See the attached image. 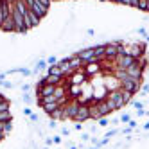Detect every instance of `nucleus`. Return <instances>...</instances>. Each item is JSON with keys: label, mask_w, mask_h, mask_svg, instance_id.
Listing matches in <instances>:
<instances>
[{"label": "nucleus", "mask_w": 149, "mask_h": 149, "mask_svg": "<svg viewBox=\"0 0 149 149\" xmlns=\"http://www.w3.org/2000/svg\"><path fill=\"white\" fill-rule=\"evenodd\" d=\"M22 101H24L25 104H33V97H31L29 93H24V95H22Z\"/></svg>", "instance_id": "cd10ccee"}, {"label": "nucleus", "mask_w": 149, "mask_h": 149, "mask_svg": "<svg viewBox=\"0 0 149 149\" xmlns=\"http://www.w3.org/2000/svg\"><path fill=\"white\" fill-rule=\"evenodd\" d=\"M90 149H99V147H97V146H92V147H90Z\"/></svg>", "instance_id": "3c124183"}, {"label": "nucleus", "mask_w": 149, "mask_h": 149, "mask_svg": "<svg viewBox=\"0 0 149 149\" xmlns=\"http://www.w3.org/2000/svg\"><path fill=\"white\" fill-rule=\"evenodd\" d=\"M130 6H131V7H136V6H138V0H130Z\"/></svg>", "instance_id": "c03bdc74"}, {"label": "nucleus", "mask_w": 149, "mask_h": 149, "mask_svg": "<svg viewBox=\"0 0 149 149\" xmlns=\"http://www.w3.org/2000/svg\"><path fill=\"white\" fill-rule=\"evenodd\" d=\"M97 124H99L101 127H106V126H108V124H110V120H108V119H106V117H101V119L97 120Z\"/></svg>", "instance_id": "b1692460"}, {"label": "nucleus", "mask_w": 149, "mask_h": 149, "mask_svg": "<svg viewBox=\"0 0 149 149\" xmlns=\"http://www.w3.org/2000/svg\"><path fill=\"white\" fill-rule=\"evenodd\" d=\"M119 133H120L119 130H110V131H108V133H106L104 136H108V138H111V136H115V135H119Z\"/></svg>", "instance_id": "7c9ffc66"}, {"label": "nucleus", "mask_w": 149, "mask_h": 149, "mask_svg": "<svg viewBox=\"0 0 149 149\" xmlns=\"http://www.w3.org/2000/svg\"><path fill=\"white\" fill-rule=\"evenodd\" d=\"M138 34H140V36H144V38L147 36V33H146V29H144V27H140V29H138Z\"/></svg>", "instance_id": "ea45409f"}, {"label": "nucleus", "mask_w": 149, "mask_h": 149, "mask_svg": "<svg viewBox=\"0 0 149 149\" xmlns=\"http://www.w3.org/2000/svg\"><path fill=\"white\" fill-rule=\"evenodd\" d=\"M16 74H22V76H33V70H29V68H16Z\"/></svg>", "instance_id": "412c9836"}, {"label": "nucleus", "mask_w": 149, "mask_h": 149, "mask_svg": "<svg viewBox=\"0 0 149 149\" xmlns=\"http://www.w3.org/2000/svg\"><path fill=\"white\" fill-rule=\"evenodd\" d=\"M101 61H97V63H86V65L83 67V70H84V74L90 77V76H93V74H97V72H101Z\"/></svg>", "instance_id": "0eeeda50"}, {"label": "nucleus", "mask_w": 149, "mask_h": 149, "mask_svg": "<svg viewBox=\"0 0 149 149\" xmlns=\"http://www.w3.org/2000/svg\"><path fill=\"white\" fill-rule=\"evenodd\" d=\"M31 11H34L40 18H43V16H47V13H49V7L43 6L41 2H38V0H34V6L31 7Z\"/></svg>", "instance_id": "6e6552de"}, {"label": "nucleus", "mask_w": 149, "mask_h": 149, "mask_svg": "<svg viewBox=\"0 0 149 149\" xmlns=\"http://www.w3.org/2000/svg\"><path fill=\"white\" fill-rule=\"evenodd\" d=\"M93 49H95V58H97L99 61H102V59H104V50H106V43H104V45H95Z\"/></svg>", "instance_id": "4468645a"}, {"label": "nucleus", "mask_w": 149, "mask_h": 149, "mask_svg": "<svg viewBox=\"0 0 149 149\" xmlns=\"http://www.w3.org/2000/svg\"><path fill=\"white\" fill-rule=\"evenodd\" d=\"M79 106H81V102L77 101V99H70L63 108H65V120L67 119H76V115H77V110H79Z\"/></svg>", "instance_id": "f03ea898"}, {"label": "nucleus", "mask_w": 149, "mask_h": 149, "mask_svg": "<svg viewBox=\"0 0 149 149\" xmlns=\"http://www.w3.org/2000/svg\"><path fill=\"white\" fill-rule=\"evenodd\" d=\"M127 126H130L131 130H135V127H136V120H133V119H131L130 122H127Z\"/></svg>", "instance_id": "58836bf2"}, {"label": "nucleus", "mask_w": 149, "mask_h": 149, "mask_svg": "<svg viewBox=\"0 0 149 149\" xmlns=\"http://www.w3.org/2000/svg\"><path fill=\"white\" fill-rule=\"evenodd\" d=\"M52 142H54L56 146L61 144V135H54V136H52Z\"/></svg>", "instance_id": "473e14b6"}, {"label": "nucleus", "mask_w": 149, "mask_h": 149, "mask_svg": "<svg viewBox=\"0 0 149 149\" xmlns=\"http://www.w3.org/2000/svg\"><path fill=\"white\" fill-rule=\"evenodd\" d=\"M38 2H41V4H43V6L50 7V2H52V0H38Z\"/></svg>", "instance_id": "a19ab883"}, {"label": "nucleus", "mask_w": 149, "mask_h": 149, "mask_svg": "<svg viewBox=\"0 0 149 149\" xmlns=\"http://www.w3.org/2000/svg\"><path fill=\"white\" fill-rule=\"evenodd\" d=\"M74 130H76V131H81V130H83V126H81V122H77L76 126H74Z\"/></svg>", "instance_id": "37998d69"}, {"label": "nucleus", "mask_w": 149, "mask_h": 149, "mask_svg": "<svg viewBox=\"0 0 149 149\" xmlns=\"http://www.w3.org/2000/svg\"><path fill=\"white\" fill-rule=\"evenodd\" d=\"M147 102H149V101H147Z\"/></svg>", "instance_id": "5fc2aeb1"}, {"label": "nucleus", "mask_w": 149, "mask_h": 149, "mask_svg": "<svg viewBox=\"0 0 149 149\" xmlns=\"http://www.w3.org/2000/svg\"><path fill=\"white\" fill-rule=\"evenodd\" d=\"M20 88H22V92H24V93H27V92L31 90V84H22Z\"/></svg>", "instance_id": "c9c22d12"}, {"label": "nucleus", "mask_w": 149, "mask_h": 149, "mask_svg": "<svg viewBox=\"0 0 149 149\" xmlns=\"http://www.w3.org/2000/svg\"><path fill=\"white\" fill-rule=\"evenodd\" d=\"M136 9H140V11H147V0H138Z\"/></svg>", "instance_id": "4be33fe9"}, {"label": "nucleus", "mask_w": 149, "mask_h": 149, "mask_svg": "<svg viewBox=\"0 0 149 149\" xmlns=\"http://www.w3.org/2000/svg\"><path fill=\"white\" fill-rule=\"evenodd\" d=\"M142 88V81H138V79H133V77H130L127 76L126 79H122L120 81V90H126V92H131L133 95Z\"/></svg>", "instance_id": "f257e3e1"}, {"label": "nucleus", "mask_w": 149, "mask_h": 149, "mask_svg": "<svg viewBox=\"0 0 149 149\" xmlns=\"http://www.w3.org/2000/svg\"><path fill=\"white\" fill-rule=\"evenodd\" d=\"M4 99H6V97H4V95H2V93H0V102H2Z\"/></svg>", "instance_id": "8fccbe9b"}, {"label": "nucleus", "mask_w": 149, "mask_h": 149, "mask_svg": "<svg viewBox=\"0 0 149 149\" xmlns=\"http://www.w3.org/2000/svg\"><path fill=\"white\" fill-rule=\"evenodd\" d=\"M49 127H52V130H54V127H58V120H56V119H50V120H49Z\"/></svg>", "instance_id": "72a5a7b5"}, {"label": "nucleus", "mask_w": 149, "mask_h": 149, "mask_svg": "<svg viewBox=\"0 0 149 149\" xmlns=\"http://www.w3.org/2000/svg\"><path fill=\"white\" fill-rule=\"evenodd\" d=\"M9 110H11V101L4 99L2 102H0V111H9Z\"/></svg>", "instance_id": "6ab92c4d"}, {"label": "nucleus", "mask_w": 149, "mask_h": 149, "mask_svg": "<svg viewBox=\"0 0 149 149\" xmlns=\"http://www.w3.org/2000/svg\"><path fill=\"white\" fill-rule=\"evenodd\" d=\"M47 67H49V65H47V59H40V61L36 63V68L33 70V74H38L40 70H47Z\"/></svg>", "instance_id": "f3484780"}, {"label": "nucleus", "mask_w": 149, "mask_h": 149, "mask_svg": "<svg viewBox=\"0 0 149 149\" xmlns=\"http://www.w3.org/2000/svg\"><path fill=\"white\" fill-rule=\"evenodd\" d=\"M6 136H7L6 133H2V131H0V140H4V138H6Z\"/></svg>", "instance_id": "09e8293b"}, {"label": "nucleus", "mask_w": 149, "mask_h": 149, "mask_svg": "<svg viewBox=\"0 0 149 149\" xmlns=\"http://www.w3.org/2000/svg\"><path fill=\"white\" fill-rule=\"evenodd\" d=\"M97 110H99V115H101V117H106V115L111 113V110L108 108V104H106L104 99H101V101L97 102Z\"/></svg>", "instance_id": "f8f14e48"}, {"label": "nucleus", "mask_w": 149, "mask_h": 149, "mask_svg": "<svg viewBox=\"0 0 149 149\" xmlns=\"http://www.w3.org/2000/svg\"><path fill=\"white\" fill-rule=\"evenodd\" d=\"M144 131H149V122H146V124H144Z\"/></svg>", "instance_id": "de8ad7c7"}, {"label": "nucleus", "mask_w": 149, "mask_h": 149, "mask_svg": "<svg viewBox=\"0 0 149 149\" xmlns=\"http://www.w3.org/2000/svg\"><path fill=\"white\" fill-rule=\"evenodd\" d=\"M41 108H43V111H45V113L50 117L52 113H54V111L59 108V104H58V101H56V102H47V104H43V106H41Z\"/></svg>", "instance_id": "ddd939ff"}, {"label": "nucleus", "mask_w": 149, "mask_h": 149, "mask_svg": "<svg viewBox=\"0 0 149 149\" xmlns=\"http://www.w3.org/2000/svg\"><path fill=\"white\" fill-rule=\"evenodd\" d=\"M68 61H70V68H72L74 72H76V70H81V68L84 67V61H83V59H81L77 54H74V56H72Z\"/></svg>", "instance_id": "9d476101"}, {"label": "nucleus", "mask_w": 149, "mask_h": 149, "mask_svg": "<svg viewBox=\"0 0 149 149\" xmlns=\"http://www.w3.org/2000/svg\"><path fill=\"white\" fill-rule=\"evenodd\" d=\"M2 31H6V33H15L16 31V25H15V18H13V15H9L6 20H4V24H2V27H0Z\"/></svg>", "instance_id": "1a4fd4ad"}, {"label": "nucleus", "mask_w": 149, "mask_h": 149, "mask_svg": "<svg viewBox=\"0 0 149 149\" xmlns=\"http://www.w3.org/2000/svg\"><path fill=\"white\" fill-rule=\"evenodd\" d=\"M76 122H86L90 120V110H88V104H81L79 110H77V115L76 119H74Z\"/></svg>", "instance_id": "39448f33"}, {"label": "nucleus", "mask_w": 149, "mask_h": 149, "mask_svg": "<svg viewBox=\"0 0 149 149\" xmlns=\"http://www.w3.org/2000/svg\"><path fill=\"white\" fill-rule=\"evenodd\" d=\"M117 56H119V52H117V45H115V41L113 43H106V50H104V59H108V61H115Z\"/></svg>", "instance_id": "423d86ee"}, {"label": "nucleus", "mask_w": 149, "mask_h": 149, "mask_svg": "<svg viewBox=\"0 0 149 149\" xmlns=\"http://www.w3.org/2000/svg\"><path fill=\"white\" fill-rule=\"evenodd\" d=\"M29 120H31V122H40V117H38L36 113H33V115L29 117Z\"/></svg>", "instance_id": "f704fd0d"}, {"label": "nucleus", "mask_w": 149, "mask_h": 149, "mask_svg": "<svg viewBox=\"0 0 149 149\" xmlns=\"http://www.w3.org/2000/svg\"><path fill=\"white\" fill-rule=\"evenodd\" d=\"M43 79H45V84H54V86H59V84L63 83V79H65V77H61V76H52V74H47V76H45Z\"/></svg>", "instance_id": "9b49d317"}, {"label": "nucleus", "mask_w": 149, "mask_h": 149, "mask_svg": "<svg viewBox=\"0 0 149 149\" xmlns=\"http://www.w3.org/2000/svg\"><path fill=\"white\" fill-rule=\"evenodd\" d=\"M0 86H4V88H15V84L11 83V81H0Z\"/></svg>", "instance_id": "bb28decb"}, {"label": "nucleus", "mask_w": 149, "mask_h": 149, "mask_svg": "<svg viewBox=\"0 0 149 149\" xmlns=\"http://www.w3.org/2000/svg\"><path fill=\"white\" fill-rule=\"evenodd\" d=\"M52 144H54V142H52V138H47V140H45V146H52Z\"/></svg>", "instance_id": "49530a36"}, {"label": "nucleus", "mask_w": 149, "mask_h": 149, "mask_svg": "<svg viewBox=\"0 0 149 149\" xmlns=\"http://www.w3.org/2000/svg\"><path fill=\"white\" fill-rule=\"evenodd\" d=\"M29 20H31V24H33V27L40 25V22H41V18H40L34 11H29Z\"/></svg>", "instance_id": "dca6fc26"}, {"label": "nucleus", "mask_w": 149, "mask_h": 149, "mask_svg": "<svg viewBox=\"0 0 149 149\" xmlns=\"http://www.w3.org/2000/svg\"><path fill=\"white\" fill-rule=\"evenodd\" d=\"M126 72H127V76L130 77H133V79H138V81H142V74H144V68L138 65V59L133 63L131 67H127L126 68Z\"/></svg>", "instance_id": "20e7f679"}, {"label": "nucleus", "mask_w": 149, "mask_h": 149, "mask_svg": "<svg viewBox=\"0 0 149 149\" xmlns=\"http://www.w3.org/2000/svg\"><path fill=\"white\" fill-rule=\"evenodd\" d=\"M24 115H27V117H31V115H33V110H31V108H29V106H27V108H24Z\"/></svg>", "instance_id": "e433bc0d"}, {"label": "nucleus", "mask_w": 149, "mask_h": 149, "mask_svg": "<svg viewBox=\"0 0 149 149\" xmlns=\"http://www.w3.org/2000/svg\"><path fill=\"white\" fill-rule=\"evenodd\" d=\"M47 74H52V76H61V77H65V76H63V72H61V68H59L58 65H49V67H47Z\"/></svg>", "instance_id": "2eb2a0df"}, {"label": "nucleus", "mask_w": 149, "mask_h": 149, "mask_svg": "<svg viewBox=\"0 0 149 149\" xmlns=\"http://www.w3.org/2000/svg\"><path fill=\"white\" fill-rule=\"evenodd\" d=\"M131 104L135 110H144V102H140V101H131Z\"/></svg>", "instance_id": "a878e982"}, {"label": "nucleus", "mask_w": 149, "mask_h": 149, "mask_svg": "<svg viewBox=\"0 0 149 149\" xmlns=\"http://www.w3.org/2000/svg\"><path fill=\"white\" fill-rule=\"evenodd\" d=\"M70 149H77V147H76V146H72V147H70Z\"/></svg>", "instance_id": "864d4df0"}, {"label": "nucleus", "mask_w": 149, "mask_h": 149, "mask_svg": "<svg viewBox=\"0 0 149 149\" xmlns=\"http://www.w3.org/2000/svg\"><path fill=\"white\" fill-rule=\"evenodd\" d=\"M108 142H110V138H108V136H104V138H102V140H99V142H97V147L101 149V147H104V146H106V144H108Z\"/></svg>", "instance_id": "c85d7f7f"}, {"label": "nucleus", "mask_w": 149, "mask_h": 149, "mask_svg": "<svg viewBox=\"0 0 149 149\" xmlns=\"http://www.w3.org/2000/svg\"><path fill=\"white\" fill-rule=\"evenodd\" d=\"M130 120H131V115H130V113H122V115H120V122H122V124H127Z\"/></svg>", "instance_id": "5701e85b"}, {"label": "nucleus", "mask_w": 149, "mask_h": 149, "mask_svg": "<svg viewBox=\"0 0 149 149\" xmlns=\"http://www.w3.org/2000/svg\"><path fill=\"white\" fill-rule=\"evenodd\" d=\"M106 97H108V99H111V101L115 102L117 110H120V108H124V106H126V102H124V97H122V90H120V88L108 92V93H106Z\"/></svg>", "instance_id": "7ed1b4c3"}, {"label": "nucleus", "mask_w": 149, "mask_h": 149, "mask_svg": "<svg viewBox=\"0 0 149 149\" xmlns=\"http://www.w3.org/2000/svg\"><path fill=\"white\" fill-rule=\"evenodd\" d=\"M11 122H13V120H9V122L6 124V130H4V133H6V135H9V133L13 131V124H11Z\"/></svg>", "instance_id": "c756f323"}, {"label": "nucleus", "mask_w": 149, "mask_h": 149, "mask_svg": "<svg viewBox=\"0 0 149 149\" xmlns=\"http://www.w3.org/2000/svg\"><path fill=\"white\" fill-rule=\"evenodd\" d=\"M58 61H59V59H58L56 56H49V58H47V65H58Z\"/></svg>", "instance_id": "393cba45"}, {"label": "nucleus", "mask_w": 149, "mask_h": 149, "mask_svg": "<svg viewBox=\"0 0 149 149\" xmlns=\"http://www.w3.org/2000/svg\"><path fill=\"white\" fill-rule=\"evenodd\" d=\"M147 13H149V0H147Z\"/></svg>", "instance_id": "603ef678"}, {"label": "nucleus", "mask_w": 149, "mask_h": 149, "mask_svg": "<svg viewBox=\"0 0 149 149\" xmlns=\"http://www.w3.org/2000/svg\"><path fill=\"white\" fill-rule=\"evenodd\" d=\"M6 124H7V122H0V131H2V133H4V130H6Z\"/></svg>", "instance_id": "a18cd8bd"}, {"label": "nucleus", "mask_w": 149, "mask_h": 149, "mask_svg": "<svg viewBox=\"0 0 149 149\" xmlns=\"http://www.w3.org/2000/svg\"><path fill=\"white\" fill-rule=\"evenodd\" d=\"M81 140H90V133H83L81 135Z\"/></svg>", "instance_id": "79ce46f5"}, {"label": "nucleus", "mask_w": 149, "mask_h": 149, "mask_svg": "<svg viewBox=\"0 0 149 149\" xmlns=\"http://www.w3.org/2000/svg\"><path fill=\"white\" fill-rule=\"evenodd\" d=\"M9 120H13L11 110H9V111H0V122H9Z\"/></svg>", "instance_id": "a211bd4d"}, {"label": "nucleus", "mask_w": 149, "mask_h": 149, "mask_svg": "<svg viewBox=\"0 0 149 149\" xmlns=\"http://www.w3.org/2000/svg\"><path fill=\"white\" fill-rule=\"evenodd\" d=\"M140 93H142V95H147V93H149V84H144V86L140 88Z\"/></svg>", "instance_id": "2f4dec72"}, {"label": "nucleus", "mask_w": 149, "mask_h": 149, "mask_svg": "<svg viewBox=\"0 0 149 149\" xmlns=\"http://www.w3.org/2000/svg\"><path fill=\"white\" fill-rule=\"evenodd\" d=\"M122 97H124V102H126V104H130V102H131V97H133V93L122 90Z\"/></svg>", "instance_id": "aec40b11"}, {"label": "nucleus", "mask_w": 149, "mask_h": 149, "mask_svg": "<svg viewBox=\"0 0 149 149\" xmlns=\"http://www.w3.org/2000/svg\"><path fill=\"white\" fill-rule=\"evenodd\" d=\"M61 135H63V136H68V135H70V130H68V127H63V130H61Z\"/></svg>", "instance_id": "4c0bfd02"}]
</instances>
